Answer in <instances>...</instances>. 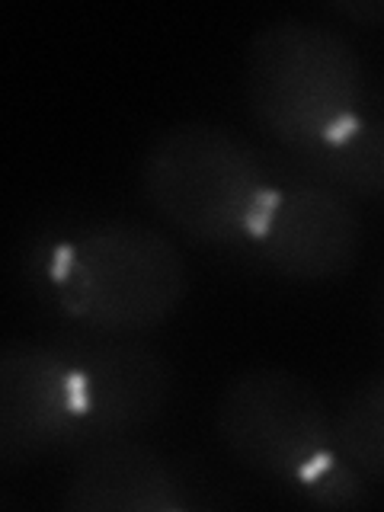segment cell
Segmentation results:
<instances>
[{
    "label": "cell",
    "mask_w": 384,
    "mask_h": 512,
    "mask_svg": "<svg viewBox=\"0 0 384 512\" xmlns=\"http://www.w3.org/2000/svg\"><path fill=\"white\" fill-rule=\"evenodd\" d=\"M375 317H378V330H381V340H384V276H381L378 292H375Z\"/></svg>",
    "instance_id": "obj_12"
},
{
    "label": "cell",
    "mask_w": 384,
    "mask_h": 512,
    "mask_svg": "<svg viewBox=\"0 0 384 512\" xmlns=\"http://www.w3.org/2000/svg\"><path fill=\"white\" fill-rule=\"evenodd\" d=\"M61 506L77 512H176L186 509V487L167 458L132 439H116L80 452Z\"/></svg>",
    "instance_id": "obj_8"
},
{
    "label": "cell",
    "mask_w": 384,
    "mask_h": 512,
    "mask_svg": "<svg viewBox=\"0 0 384 512\" xmlns=\"http://www.w3.org/2000/svg\"><path fill=\"white\" fill-rule=\"evenodd\" d=\"M215 429L244 468L301 487L320 503H352L359 474L336 458L333 416L311 381L285 368H250L221 391Z\"/></svg>",
    "instance_id": "obj_1"
},
{
    "label": "cell",
    "mask_w": 384,
    "mask_h": 512,
    "mask_svg": "<svg viewBox=\"0 0 384 512\" xmlns=\"http://www.w3.org/2000/svg\"><path fill=\"white\" fill-rule=\"evenodd\" d=\"M141 189L173 231L205 247L244 250L269 176L250 144L221 125L167 128L141 164Z\"/></svg>",
    "instance_id": "obj_4"
},
{
    "label": "cell",
    "mask_w": 384,
    "mask_h": 512,
    "mask_svg": "<svg viewBox=\"0 0 384 512\" xmlns=\"http://www.w3.org/2000/svg\"><path fill=\"white\" fill-rule=\"evenodd\" d=\"M244 250L288 282H330L356 266L362 218L352 199L295 170H276Z\"/></svg>",
    "instance_id": "obj_5"
},
{
    "label": "cell",
    "mask_w": 384,
    "mask_h": 512,
    "mask_svg": "<svg viewBox=\"0 0 384 512\" xmlns=\"http://www.w3.org/2000/svg\"><path fill=\"white\" fill-rule=\"evenodd\" d=\"M74 378L77 420L68 448L132 439L164 413L173 375L164 356L141 346L135 336L93 333L55 343Z\"/></svg>",
    "instance_id": "obj_6"
},
{
    "label": "cell",
    "mask_w": 384,
    "mask_h": 512,
    "mask_svg": "<svg viewBox=\"0 0 384 512\" xmlns=\"http://www.w3.org/2000/svg\"><path fill=\"white\" fill-rule=\"evenodd\" d=\"M282 167L346 199L384 196V119H356L340 135L282 154Z\"/></svg>",
    "instance_id": "obj_9"
},
{
    "label": "cell",
    "mask_w": 384,
    "mask_h": 512,
    "mask_svg": "<svg viewBox=\"0 0 384 512\" xmlns=\"http://www.w3.org/2000/svg\"><path fill=\"white\" fill-rule=\"evenodd\" d=\"M186 288L180 250L144 224H93L52 256L58 308L93 333H148L176 314Z\"/></svg>",
    "instance_id": "obj_2"
},
{
    "label": "cell",
    "mask_w": 384,
    "mask_h": 512,
    "mask_svg": "<svg viewBox=\"0 0 384 512\" xmlns=\"http://www.w3.org/2000/svg\"><path fill=\"white\" fill-rule=\"evenodd\" d=\"M333 13L346 16L349 23L384 26V0H352V4H336Z\"/></svg>",
    "instance_id": "obj_11"
},
{
    "label": "cell",
    "mask_w": 384,
    "mask_h": 512,
    "mask_svg": "<svg viewBox=\"0 0 384 512\" xmlns=\"http://www.w3.org/2000/svg\"><path fill=\"white\" fill-rule=\"evenodd\" d=\"M362 64L330 26L282 20L260 29L244 64V93L256 125L288 151L340 135L359 119Z\"/></svg>",
    "instance_id": "obj_3"
},
{
    "label": "cell",
    "mask_w": 384,
    "mask_h": 512,
    "mask_svg": "<svg viewBox=\"0 0 384 512\" xmlns=\"http://www.w3.org/2000/svg\"><path fill=\"white\" fill-rule=\"evenodd\" d=\"M77 420L74 378L55 346L10 343L0 352V461L4 468L68 445Z\"/></svg>",
    "instance_id": "obj_7"
},
{
    "label": "cell",
    "mask_w": 384,
    "mask_h": 512,
    "mask_svg": "<svg viewBox=\"0 0 384 512\" xmlns=\"http://www.w3.org/2000/svg\"><path fill=\"white\" fill-rule=\"evenodd\" d=\"M333 448L349 471L384 480V378L362 384L333 416Z\"/></svg>",
    "instance_id": "obj_10"
}]
</instances>
